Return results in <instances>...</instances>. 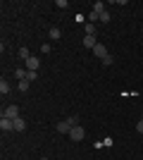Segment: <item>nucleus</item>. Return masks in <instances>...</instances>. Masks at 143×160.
I'll list each match as a JSON object with an SVG mask.
<instances>
[{
  "instance_id": "f8f14e48",
  "label": "nucleus",
  "mask_w": 143,
  "mask_h": 160,
  "mask_svg": "<svg viewBox=\"0 0 143 160\" xmlns=\"http://www.w3.org/2000/svg\"><path fill=\"white\" fill-rule=\"evenodd\" d=\"M0 93H2V96H7V93H10V84L5 81V77L0 79Z\"/></svg>"
},
{
  "instance_id": "4be33fe9",
  "label": "nucleus",
  "mask_w": 143,
  "mask_h": 160,
  "mask_svg": "<svg viewBox=\"0 0 143 160\" xmlns=\"http://www.w3.org/2000/svg\"><path fill=\"white\" fill-rule=\"evenodd\" d=\"M43 160H45V158H43Z\"/></svg>"
},
{
  "instance_id": "f3484780",
  "label": "nucleus",
  "mask_w": 143,
  "mask_h": 160,
  "mask_svg": "<svg viewBox=\"0 0 143 160\" xmlns=\"http://www.w3.org/2000/svg\"><path fill=\"white\" fill-rule=\"evenodd\" d=\"M19 55H21V58H24V62H26L29 58H31V53H29V48H26V46H24V48H21V50H19Z\"/></svg>"
},
{
  "instance_id": "4468645a",
  "label": "nucleus",
  "mask_w": 143,
  "mask_h": 160,
  "mask_svg": "<svg viewBox=\"0 0 143 160\" xmlns=\"http://www.w3.org/2000/svg\"><path fill=\"white\" fill-rule=\"evenodd\" d=\"M67 122H69V124H72V127H79V124H81V120H79L76 115H72V117H67Z\"/></svg>"
},
{
  "instance_id": "1a4fd4ad",
  "label": "nucleus",
  "mask_w": 143,
  "mask_h": 160,
  "mask_svg": "<svg viewBox=\"0 0 143 160\" xmlns=\"http://www.w3.org/2000/svg\"><path fill=\"white\" fill-rule=\"evenodd\" d=\"M29 86H31V81H29V79L17 81V91H21V93H26V91H29Z\"/></svg>"
},
{
  "instance_id": "6ab92c4d",
  "label": "nucleus",
  "mask_w": 143,
  "mask_h": 160,
  "mask_svg": "<svg viewBox=\"0 0 143 160\" xmlns=\"http://www.w3.org/2000/svg\"><path fill=\"white\" fill-rule=\"evenodd\" d=\"M136 132H138V134H143V120H138V122H136Z\"/></svg>"
},
{
  "instance_id": "20e7f679",
  "label": "nucleus",
  "mask_w": 143,
  "mask_h": 160,
  "mask_svg": "<svg viewBox=\"0 0 143 160\" xmlns=\"http://www.w3.org/2000/svg\"><path fill=\"white\" fill-rule=\"evenodd\" d=\"M38 65H41V62H38V58H34V55L24 62V67H26V69H31V72H38Z\"/></svg>"
},
{
  "instance_id": "ddd939ff",
  "label": "nucleus",
  "mask_w": 143,
  "mask_h": 160,
  "mask_svg": "<svg viewBox=\"0 0 143 160\" xmlns=\"http://www.w3.org/2000/svg\"><path fill=\"white\" fill-rule=\"evenodd\" d=\"M14 77H17V81L26 79V69H14Z\"/></svg>"
},
{
  "instance_id": "f257e3e1",
  "label": "nucleus",
  "mask_w": 143,
  "mask_h": 160,
  "mask_svg": "<svg viewBox=\"0 0 143 160\" xmlns=\"http://www.w3.org/2000/svg\"><path fill=\"white\" fill-rule=\"evenodd\" d=\"M69 139H72V141H83V139H86V129H83L81 124H79V127H72Z\"/></svg>"
},
{
  "instance_id": "0eeeda50",
  "label": "nucleus",
  "mask_w": 143,
  "mask_h": 160,
  "mask_svg": "<svg viewBox=\"0 0 143 160\" xmlns=\"http://www.w3.org/2000/svg\"><path fill=\"white\" fill-rule=\"evenodd\" d=\"M55 129H57L60 134H69V132H72V124H69L67 120H62V122H57V124H55Z\"/></svg>"
},
{
  "instance_id": "9d476101",
  "label": "nucleus",
  "mask_w": 143,
  "mask_h": 160,
  "mask_svg": "<svg viewBox=\"0 0 143 160\" xmlns=\"http://www.w3.org/2000/svg\"><path fill=\"white\" fill-rule=\"evenodd\" d=\"M12 122H14V132H24V129H26L24 117H17V120H12Z\"/></svg>"
},
{
  "instance_id": "a211bd4d",
  "label": "nucleus",
  "mask_w": 143,
  "mask_h": 160,
  "mask_svg": "<svg viewBox=\"0 0 143 160\" xmlns=\"http://www.w3.org/2000/svg\"><path fill=\"white\" fill-rule=\"evenodd\" d=\"M26 79H29V81H36V79H38V72H31V69H26Z\"/></svg>"
},
{
  "instance_id": "6e6552de",
  "label": "nucleus",
  "mask_w": 143,
  "mask_h": 160,
  "mask_svg": "<svg viewBox=\"0 0 143 160\" xmlns=\"http://www.w3.org/2000/svg\"><path fill=\"white\" fill-rule=\"evenodd\" d=\"M48 36H50V41H60L62 31H60L57 27H50V29H48Z\"/></svg>"
},
{
  "instance_id": "2eb2a0df",
  "label": "nucleus",
  "mask_w": 143,
  "mask_h": 160,
  "mask_svg": "<svg viewBox=\"0 0 143 160\" xmlns=\"http://www.w3.org/2000/svg\"><path fill=\"white\" fill-rule=\"evenodd\" d=\"M112 62H115V58H112V55H107V58H102V60H100V65H102V67H110Z\"/></svg>"
},
{
  "instance_id": "9b49d317",
  "label": "nucleus",
  "mask_w": 143,
  "mask_h": 160,
  "mask_svg": "<svg viewBox=\"0 0 143 160\" xmlns=\"http://www.w3.org/2000/svg\"><path fill=\"white\" fill-rule=\"evenodd\" d=\"M83 29H86V36H95V33H98V27H95V24H91V22H88Z\"/></svg>"
},
{
  "instance_id": "f03ea898",
  "label": "nucleus",
  "mask_w": 143,
  "mask_h": 160,
  "mask_svg": "<svg viewBox=\"0 0 143 160\" xmlns=\"http://www.w3.org/2000/svg\"><path fill=\"white\" fill-rule=\"evenodd\" d=\"M2 117H7V120H17V117H19V105H7L5 110H2Z\"/></svg>"
},
{
  "instance_id": "aec40b11",
  "label": "nucleus",
  "mask_w": 143,
  "mask_h": 160,
  "mask_svg": "<svg viewBox=\"0 0 143 160\" xmlns=\"http://www.w3.org/2000/svg\"><path fill=\"white\" fill-rule=\"evenodd\" d=\"M138 160H143V158H138Z\"/></svg>"
},
{
  "instance_id": "7ed1b4c3",
  "label": "nucleus",
  "mask_w": 143,
  "mask_h": 160,
  "mask_svg": "<svg viewBox=\"0 0 143 160\" xmlns=\"http://www.w3.org/2000/svg\"><path fill=\"white\" fill-rule=\"evenodd\" d=\"M98 43H100V41L95 38V36H83V41H81V46H83V48H91V50H93Z\"/></svg>"
},
{
  "instance_id": "412c9836",
  "label": "nucleus",
  "mask_w": 143,
  "mask_h": 160,
  "mask_svg": "<svg viewBox=\"0 0 143 160\" xmlns=\"http://www.w3.org/2000/svg\"><path fill=\"white\" fill-rule=\"evenodd\" d=\"M141 120H143V117H141Z\"/></svg>"
},
{
  "instance_id": "423d86ee",
  "label": "nucleus",
  "mask_w": 143,
  "mask_h": 160,
  "mask_svg": "<svg viewBox=\"0 0 143 160\" xmlns=\"http://www.w3.org/2000/svg\"><path fill=\"white\" fill-rule=\"evenodd\" d=\"M93 55H95V58H100V60H102V58H107V48H105V46H102V43H98V46H95L93 48Z\"/></svg>"
},
{
  "instance_id": "dca6fc26",
  "label": "nucleus",
  "mask_w": 143,
  "mask_h": 160,
  "mask_svg": "<svg viewBox=\"0 0 143 160\" xmlns=\"http://www.w3.org/2000/svg\"><path fill=\"white\" fill-rule=\"evenodd\" d=\"M110 19H112V14H110V12H107V10H105V12H102V14H100V22H102V24H107V22H110Z\"/></svg>"
},
{
  "instance_id": "39448f33",
  "label": "nucleus",
  "mask_w": 143,
  "mask_h": 160,
  "mask_svg": "<svg viewBox=\"0 0 143 160\" xmlns=\"http://www.w3.org/2000/svg\"><path fill=\"white\" fill-rule=\"evenodd\" d=\"M0 129L2 132H14V122L7 120V117H0Z\"/></svg>"
}]
</instances>
